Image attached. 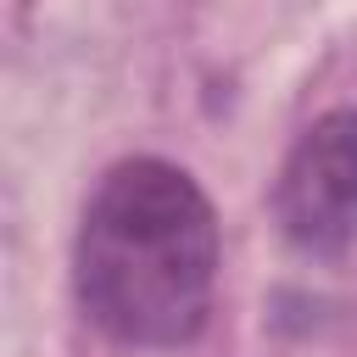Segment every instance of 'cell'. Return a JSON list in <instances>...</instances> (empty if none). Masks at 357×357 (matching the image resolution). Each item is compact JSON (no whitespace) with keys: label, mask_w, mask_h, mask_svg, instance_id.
Instances as JSON below:
<instances>
[{"label":"cell","mask_w":357,"mask_h":357,"mask_svg":"<svg viewBox=\"0 0 357 357\" xmlns=\"http://www.w3.org/2000/svg\"><path fill=\"white\" fill-rule=\"evenodd\" d=\"M279 234L318 262L357 245V106H335L301 128L273 184Z\"/></svg>","instance_id":"obj_2"},{"label":"cell","mask_w":357,"mask_h":357,"mask_svg":"<svg viewBox=\"0 0 357 357\" xmlns=\"http://www.w3.org/2000/svg\"><path fill=\"white\" fill-rule=\"evenodd\" d=\"M73 284L117 346H190L218 290V212L195 173L167 156L112 162L78 218Z\"/></svg>","instance_id":"obj_1"}]
</instances>
